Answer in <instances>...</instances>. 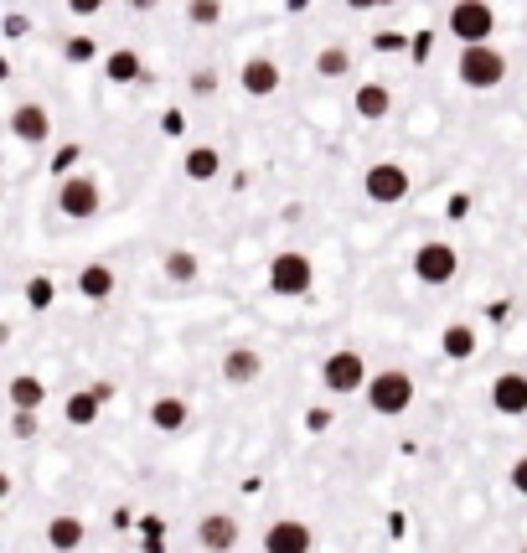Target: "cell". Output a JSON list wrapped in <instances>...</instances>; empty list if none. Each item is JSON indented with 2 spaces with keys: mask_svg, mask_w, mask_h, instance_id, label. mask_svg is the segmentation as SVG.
<instances>
[{
  "mask_svg": "<svg viewBox=\"0 0 527 553\" xmlns=\"http://www.w3.org/2000/svg\"><path fill=\"white\" fill-rule=\"evenodd\" d=\"M124 6H130V11H140V16H145V11H155V6H161V0H124Z\"/></svg>",
  "mask_w": 527,
  "mask_h": 553,
  "instance_id": "obj_34",
  "label": "cell"
},
{
  "mask_svg": "<svg viewBox=\"0 0 527 553\" xmlns=\"http://www.w3.org/2000/svg\"><path fill=\"white\" fill-rule=\"evenodd\" d=\"M99 409H104V398L93 393V388H83V393H68V404H62V414H68V424H78V429L99 424Z\"/></svg>",
  "mask_w": 527,
  "mask_h": 553,
  "instance_id": "obj_23",
  "label": "cell"
},
{
  "mask_svg": "<svg viewBox=\"0 0 527 553\" xmlns=\"http://www.w3.org/2000/svg\"><path fill=\"white\" fill-rule=\"evenodd\" d=\"M460 274V254H455V243H445V238H429V243H419L414 249V280L419 285H429V290H440V285H450Z\"/></svg>",
  "mask_w": 527,
  "mask_h": 553,
  "instance_id": "obj_6",
  "label": "cell"
},
{
  "mask_svg": "<svg viewBox=\"0 0 527 553\" xmlns=\"http://www.w3.org/2000/svg\"><path fill=\"white\" fill-rule=\"evenodd\" d=\"M352 11H378V6H393V0H347Z\"/></svg>",
  "mask_w": 527,
  "mask_h": 553,
  "instance_id": "obj_33",
  "label": "cell"
},
{
  "mask_svg": "<svg viewBox=\"0 0 527 553\" xmlns=\"http://www.w3.org/2000/svg\"><path fill=\"white\" fill-rule=\"evenodd\" d=\"M316 533H310L305 517H274L264 528V553H310Z\"/></svg>",
  "mask_w": 527,
  "mask_h": 553,
  "instance_id": "obj_9",
  "label": "cell"
},
{
  "mask_svg": "<svg viewBox=\"0 0 527 553\" xmlns=\"http://www.w3.org/2000/svg\"><path fill=\"white\" fill-rule=\"evenodd\" d=\"M238 83H243L248 99H274L279 83H285V73H279L274 57H248V63L238 68Z\"/></svg>",
  "mask_w": 527,
  "mask_h": 553,
  "instance_id": "obj_12",
  "label": "cell"
},
{
  "mask_svg": "<svg viewBox=\"0 0 527 553\" xmlns=\"http://www.w3.org/2000/svg\"><path fill=\"white\" fill-rule=\"evenodd\" d=\"M161 269H166V280H171V285H192L197 274H202V264H197V254H192V249H171Z\"/></svg>",
  "mask_w": 527,
  "mask_h": 553,
  "instance_id": "obj_24",
  "label": "cell"
},
{
  "mask_svg": "<svg viewBox=\"0 0 527 553\" xmlns=\"http://www.w3.org/2000/svg\"><path fill=\"white\" fill-rule=\"evenodd\" d=\"M507 481H512V491H517V497H527V455H517V460H512Z\"/></svg>",
  "mask_w": 527,
  "mask_h": 553,
  "instance_id": "obj_31",
  "label": "cell"
},
{
  "mask_svg": "<svg viewBox=\"0 0 527 553\" xmlns=\"http://www.w3.org/2000/svg\"><path fill=\"white\" fill-rule=\"evenodd\" d=\"M114 290H119V274H114L109 264H83V269H78V295H83V300L104 305V300H114Z\"/></svg>",
  "mask_w": 527,
  "mask_h": 553,
  "instance_id": "obj_17",
  "label": "cell"
},
{
  "mask_svg": "<svg viewBox=\"0 0 527 553\" xmlns=\"http://www.w3.org/2000/svg\"><path fill=\"white\" fill-rule=\"evenodd\" d=\"M104 6H109V0H68V11H73L78 21H88V16H99Z\"/></svg>",
  "mask_w": 527,
  "mask_h": 553,
  "instance_id": "obj_32",
  "label": "cell"
},
{
  "mask_svg": "<svg viewBox=\"0 0 527 553\" xmlns=\"http://www.w3.org/2000/svg\"><path fill=\"white\" fill-rule=\"evenodd\" d=\"M11 135H16L21 145H42V140L52 135V114H47V104H37V99L16 104V109H11Z\"/></svg>",
  "mask_w": 527,
  "mask_h": 553,
  "instance_id": "obj_13",
  "label": "cell"
},
{
  "mask_svg": "<svg viewBox=\"0 0 527 553\" xmlns=\"http://www.w3.org/2000/svg\"><path fill=\"white\" fill-rule=\"evenodd\" d=\"M99 207H104L99 176H88V171L62 176V187H57V212H62V218H68V223H88V218H99Z\"/></svg>",
  "mask_w": 527,
  "mask_h": 553,
  "instance_id": "obj_3",
  "label": "cell"
},
{
  "mask_svg": "<svg viewBox=\"0 0 527 553\" xmlns=\"http://www.w3.org/2000/svg\"><path fill=\"white\" fill-rule=\"evenodd\" d=\"M83 538H88V528H83V517H73V512H57L47 522V548L52 553H78Z\"/></svg>",
  "mask_w": 527,
  "mask_h": 553,
  "instance_id": "obj_18",
  "label": "cell"
},
{
  "mask_svg": "<svg viewBox=\"0 0 527 553\" xmlns=\"http://www.w3.org/2000/svg\"><path fill=\"white\" fill-rule=\"evenodd\" d=\"M352 63H357V57H352L347 47H321V52H316V73L331 78V83H336V78H347Z\"/></svg>",
  "mask_w": 527,
  "mask_h": 553,
  "instance_id": "obj_25",
  "label": "cell"
},
{
  "mask_svg": "<svg viewBox=\"0 0 527 553\" xmlns=\"http://www.w3.org/2000/svg\"><path fill=\"white\" fill-rule=\"evenodd\" d=\"M409 187H414V176L403 171L398 161H378V166H367V176H362L367 202H378V207H398L403 197H409Z\"/></svg>",
  "mask_w": 527,
  "mask_h": 553,
  "instance_id": "obj_7",
  "label": "cell"
},
{
  "mask_svg": "<svg viewBox=\"0 0 527 553\" xmlns=\"http://www.w3.org/2000/svg\"><path fill=\"white\" fill-rule=\"evenodd\" d=\"M6 398H11V409H42L47 404V383L31 378V373H16L6 383Z\"/></svg>",
  "mask_w": 527,
  "mask_h": 553,
  "instance_id": "obj_22",
  "label": "cell"
},
{
  "mask_svg": "<svg viewBox=\"0 0 527 553\" xmlns=\"http://www.w3.org/2000/svg\"><path fill=\"white\" fill-rule=\"evenodd\" d=\"M52 300H57V285L47 280V274H37V280L26 285V305H31V311H47Z\"/></svg>",
  "mask_w": 527,
  "mask_h": 553,
  "instance_id": "obj_28",
  "label": "cell"
},
{
  "mask_svg": "<svg viewBox=\"0 0 527 553\" xmlns=\"http://www.w3.org/2000/svg\"><path fill=\"white\" fill-rule=\"evenodd\" d=\"M186 424H192V404H186V398L166 393V398H155V404H150V429H161V435H181Z\"/></svg>",
  "mask_w": 527,
  "mask_h": 553,
  "instance_id": "obj_16",
  "label": "cell"
},
{
  "mask_svg": "<svg viewBox=\"0 0 527 553\" xmlns=\"http://www.w3.org/2000/svg\"><path fill=\"white\" fill-rule=\"evenodd\" d=\"M11 435L16 440H37L42 435V409H11Z\"/></svg>",
  "mask_w": 527,
  "mask_h": 553,
  "instance_id": "obj_26",
  "label": "cell"
},
{
  "mask_svg": "<svg viewBox=\"0 0 527 553\" xmlns=\"http://www.w3.org/2000/svg\"><path fill=\"white\" fill-rule=\"evenodd\" d=\"M486 398H491L496 414L522 419V414H527V373H496L491 388H486Z\"/></svg>",
  "mask_w": 527,
  "mask_h": 553,
  "instance_id": "obj_11",
  "label": "cell"
},
{
  "mask_svg": "<svg viewBox=\"0 0 527 553\" xmlns=\"http://www.w3.org/2000/svg\"><path fill=\"white\" fill-rule=\"evenodd\" d=\"M310 285H316V264H310L305 254L285 249V254L269 259V290L279 300H300V295H310Z\"/></svg>",
  "mask_w": 527,
  "mask_h": 553,
  "instance_id": "obj_5",
  "label": "cell"
},
{
  "mask_svg": "<svg viewBox=\"0 0 527 553\" xmlns=\"http://www.w3.org/2000/svg\"><path fill=\"white\" fill-rule=\"evenodd\" d=\"M181 176L197 181V187H207L212 176H223V150H217V145H192L181 156Z\"/></svg>",
  "mask_w": 527,
  "mask_h": 553,
  "instance_id": "obj_15",
  "label": "cell"
},
{
  "mask_svg": "<svg viewBox=\"0 0 527 553\" xmlns=\"http://www.w3.org/2000/svg\"><path fill=\"white\" fill-rule=\"evenodd\" d=\"M238 538H243V528H238L233 512H207L197 522V548H207V553H233Z\"/></svg>",
  "mask_w": 527,
  "mask_h": 553,
  "instance_id": "obj_10",
  "label": "cell"
},
{
  "mask_svg": "<svg viewBox=\"0 0 527 553\" xmlns=\"http://www.w3.org/2000/svg\"><path fill=\"white\" fill-rule=\"evenodd\" d=\"M445 26H450V37H455L460 47L491 42V37H496V6H491V0H455L450 16H445Z\"/></svg>",
  "mask_w": 527,
  "mask_h": 553,
  "instance_id": "obj_4",
  "label": "cell"
},
{
  "mask_svg": "<svg viewBox=\"0 0 527 553\" xmlns=\"http://www.w3.org/2000/svg\"><path fill=\"white\" fill-rule=\"evenodd\" d=\"M264 373V357L254 347H228L223 352V383L228 388H248V383H259Z\"/></svg>",
  "mask_w": 527,
  "mask_h": 553,
  "instance_id": "obj_14",
  "label": "cell"
},
{
  "mask_svg": "<svg viewBox=\"0 0 527 553\" xmlns=\"http://www.w3.org/2000/svg\"><path fill=\"white\" fill-rule=\"evenodd\" d=\"M440 347H445V357H450V362H471L481 342H476V331L465 326V321H450V326L440 331Z\"/></svg>",
  "mask_w": 527,
  "mask_h": 553,
  "instance_id": "obj_21",
  "label": "cell"
},
{
  "mask_svg": "<svg viewBox=\"0 0 527 553\" xmlns=\"http://www.w3.org/2000/svg\"><path fill=\"white\" fill-rule=\"evenodd\" d=\"M62 57H68V63H93V57H99V42H93V37H68V42H62Z\"/></svg>",
  "mask_w": 527,
  "mask_h": 553,
  "instance_id": "obj_29",
  "label": "cell"
},
{
  "mask_svg": "<svg viewBox=\"0 0 527 553\" xmlns=\"http://www.w3.org/2000/svg\"><path fill=\"white\" fill-rule=\"evenodd\" d=\"M455 78H460L465 88H476V94H491V88L507 83V52L496 47V42L465 47V52L455 57Z\"/></svg>",
  "mask_w": 527,
  "mask_h": 553,
  "instance_id": "obj_1",
  "label": "cell"
},
{
  "mask_svg": "<svg viewBox=\"0 0 527 553\" xmlns=\"http://www.w3.org/2000/svg\"><path fill=\"white\" fill-rule=\"evenodd\" d=\"M104 78H109V83H124V88H130V83H140V78H145L140 52H135V47H119V52H109V57H104Z\"/></svg>",
  "mask_w": 527,
  "mask_h": 553,
  "instance_id": "obj_20",
  "label": "cell"
},
{
  "mask_svg": "<svg viewBox=\"0 0 527 553\" xmlns=\"http://www.w3.org/2000/svg\"><path fill=\"white\" fill-rule=\"evenodd\" d=\"M186 21L192 26H217L223 21V0H186Z\"/></svg>",
  "mask_w": 527,
  "mask_h": 553,
  "instance_id": "obj_27",
  "label": "cell"
},
{
  "mask_svg": "<svg viewBox=\"0 0 527 553\" xmlns=\"http://www.w3.org/2000/svg\"><path fill=\"white\" fill-rule=\"evenodd\" d=\"M352 104H357V114L367 119V125H378V119L393 114V88L388 83H362L357 94H352Z\"/></svg>",
  "mask_w": 527,
  "mask_h": 553,
  "instance_id": "obj_19",
  "label": "cell"
},
{
  "mask_svg": "<svg viewBox=\"0 0 527 553\" xmlns=\"http://www.w3.org/2000/svg\"><path fill=\"white\" fill-rule=\"evenodd\" d=\"M186 88H192L197 99H212V94H217V73H212V68H197L192 78H186Z\"/></svg>",
  "mask_w": 527,
  "mask_h": 553,
  "instance_id": "obj_30",
  "label": "cell"
},
{
  "mask_svg": "<svg viewBox=\"0 0 527 553\" xmlns=\"http://www.w3.org/2000/svg\"><path fill=\"white\" fill-rule=\"evenodd\" d=\"M321 383H326L336 398L362 393V388H367V362H362V352H352V347L331 352V357L321 362Z\"/></svg>",
  "mask_w": 527,
  "mask_h": 553,
  "instance_id": "obj_8",
  "label": "cell"
},
{
  "mask_svg": "<svg viewBox=\"0 0 527 553\" xmlns=\"http://www.w3.org/2000/svg\"><path fill=\"white\" fill-rule=\"evenodd\" d=\"M362 398H367V409H372V414L398 419V414H409V409H414V378L403 373V367H383V373H372V378H367Z\"/></svg>",
  "mask_w": 527,
  "mask_h": 553,
  "instance_id": "obj_2",
  "label": "cell"
}]
</instances>
